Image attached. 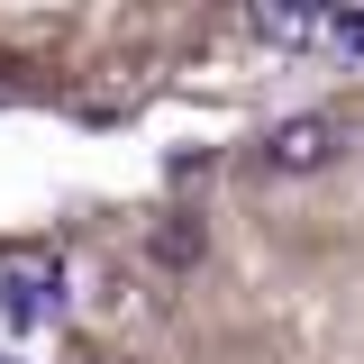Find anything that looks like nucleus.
Instances as JSON below:
<instances>
[{
  "mask_svg": "<svg viewBox=\"0 0 364 364\" xmlns=\"http://www.w3.org/2000/svg\"><path fill=\"white\" fill-rule=\"evenodd\" d=\"M328 155H337V119H328V109L282 119V128L264 136V164H273V173H310V164H328Z\"/></svg>",
  "mask_w": 364,
  "mask_h": 364,
  "instance_id": "1",
  "label": "nucleus"
},
{
  "mask_svg": "<svg viewBox=\"0 0 364 364\" xmlns=\"http://www.w3.org/2000/svg\"><path fill=\"white\" fill-rule=\"evenodd\" d=\"M46 291H55V264H28V273H9V282H0V318H9V328L28 337V328H37L46 310H55Z\"/></svg>",
  "mask_w": 364,
  "mask_h": 364,
  "instance_id": "2",
  "label": "nucleus"
},
{
  "mask_svg": "<svg viewBox=\"0 0 364 364\" xmlns=\"http://www.w3.org/2000/svg\"><path fill=\"white\" fill-rule=\"evenodd\" d=\"M155 255H164V264H191V255H200V228H191V219L155 228Z\"/></svg>",
  "mask_w": 364,
  "mask_h": 364,
  "instance_id": "3",
  "label": "nucleus"
},
{
  "mask_svg": "<svg viewBox=\"0 0 364 364\" xmlns=\"http://www.w3.org/2000/svg\"><path fill=\"white\" fill-rule=\"evenodd\" d=\"M255 28H264V37H310L318 18H301V9H255Z\"/></svg>",
  "mask_w": 364,
  "mask_h": 364,
  "instance_id": "4",
  "label": "nucleus"
},
{
  "mask_svg": "<svg viewBox=\"0 0 364 364\" xmlns=\"http://www.w3.org/2000/svg\"><path fill=\"white\" fill-rule=\"evenodd\" d=\"M0 364H18V355H0Z\"/></svg>",
  "mask_w": 364,
  "mask_h": 364,
  "instance_id": "5",
  "label": "nucleus"
}]
</instances>
